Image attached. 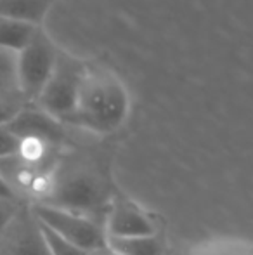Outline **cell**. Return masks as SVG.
<instances>
[{
	"mask_svg": "<svg viewBox=\"0 0 253 255\" xmlns=\"http://www.w3.org/2000/svg\"><path fill=\"white\" fill-rule=\"evenodd\" d=\"M42 26L0 17V49L19 54L35 38Z\"/></svg>",
	"mask_w": 253,
	"mask_h": 255,
	"instance_id": "30bf717a",
	"label": "cell"
},
{
	"mask_svg": "<svg viewBox=\"0 0 253 255\" xmlns=\"http://www.w3.org/2000/svg\"><path fill=\"white\" fill-rule=\"evenodd\" d=\"M38 228H40L42 238H44L51 255H90V252L73 245V243L66 242V240L61 238L59 235H56L54 231H51L49 228L42 226L40 222H38Z\"/></svg>",
	"mask_w": 253,
	"mask_h": 255,
	"instance_id": "4fadbf2b",
	"label": "cell"
},
{
	"mask_svg": "<svg viewBox=\"0 0 253 255\" xmlns=\"http://www.w3.org/2000/svg\"><path fill=\"white\" fill-rule=\"evenodd\" d=\"M108 247L116 255H160V243L156 236L108 238Z\"/></svg>",
	"mask_w": 253,
	"mask_h": 255,
	"instance_id": "8fae6325",
	"label": "cell"
},
{
	"mask_svg": "<svg viewBox=\"0 0 253 255\" xmlns=\"http://www.w3.org/2000/svg\"><path fill=\"white\" fill-rule=\"evenodd\" d=\"M106 235L108 238H141V236H156L153 221L135 205L116 203L108 212L106 219Z\"/></svg>",
	"mask_w": 253,
	"mask_h": 255,
	"instance_id": "ba28073f",
	"label": "cell"
},
{
	"mask_svg": "<svg viewBox=\"0 0 253 255\" xmlns=\"http://www.w3.org/2000/svg\"><path fill=\"white\" fill-rule=\"evenodd\" d=\"M247 255H253V254H247Z\"/></svg>",
	"mask_w": 253,
	"mask_h": 255,
	"instance_id": "ffe728a7",
	"label": "cell"
},
{
	"mask_svg": "<svg viewBox=\"0 0 253 255\" xmlns=\"http://www.w3.org/2000/svg\"><path fill=\"white\" fill-rule=\"evenodd\" d=\"M198 255H247V254H243L241 250L231 249V247H222V249H213V250H208V252H203Z\"/></svg>",
	"mask_w": 253,
	"mask_h": 255,
	"instance_id": "e0dca14e",
	"label": "cell"
},
{
	"mask_svg": "<svg viewBox=\"0 0 253 255\" xmlns=\"http://www.w3.org/2000/svg\"><path fill=\"white\" fill-rule=\"evenodd\" d=\"M10 96H21L16 78V54L0 49V98Z\"/></svg>",
	"mask_w": 253,
	"mask_h": 255,
	"instance_id": "7c38bea8",
	"label": "cell"
},
{
	"mask_svg": "<svg viewBox=\"0 0 253 255\" xmlns=\"http://www.w3.org/2000/svg\"><path fill=\"white\" fill-rule=\"evenodd\" d=\"M0 238L7 240L2 247L3 255H51L42 238L37 219L31 215V212L28 219L19 212Z\"/></svg>",
	"mask_w": 253,
	"mask_h": 255,
	"instance_id": "52a82bcc",
	"label": "cell"
},
{
	"mask_svg": "<svg viewBox=\"0 0 253 255\" xmlns=\"http://www.w3.org/2000/svg\"><path fill=\"white\" fill-rule=\"evenodd\" d=\"M85 68L87 63L77 59L71 54L59 51L51 78L35 101V106L54 117L61 124H68L77 110Z\"/></svg>",
	"mask_w": 253,
	"mask_h": 255,
	"instance_id": "7a4b0ae2",
	"label": "cell"
},
{
	"mask_svg": "<svg viewBox=\"0 0 253 255\" xmlns=\"http://www.w3.org/2000/svg\"><path fill=\"white\" fill-rule=\"evenodd\" d=\"M17 215H19V203H17V198L0 196V235L12 224V221Z\"/></svg>",
	"mask_w": 253,
	"mask_h": 255,
	"instance_id": "9a60e30c",
	"label": "cell"
},
{
	"mask_svg": "<svg viewBox=\"0 0 253 255\" xmlns=\"http://www.w3.org/2000/svg\"><path fill=\"white\" fill-rule=\"evenodd\" d=\"M21 149V141L9 132V128L3 125L0 127V158H7L12 156V154H17Z\"/></svg>",
	"mask_w": 253,
	"mask_h": 255,
	"instance_id": "2e32d148",
	"label": "cell"
},
{
	"mask_svg": "<svg viewBox=\"0 0 253 255\" xmlns=\"http://www.w3.org/2000/svg\"><path fill=\"white\" fill-rule=\"evenodd\" d=\"M128 110L130 99L122 80L108 68L87 63L77 110L68 124L95 134H109L125 122Z\"/></svg>",
	"mask_w": 253,
	"mask_h": 255,
	"instance_id": "6da1fadb",
	"label": "cell"
},
{
	"mask_svg": "<svg viewBox=\"0 0 253 255\" xmlns=\"http://www.w3.org/2000/svg\"><path fill=\"white\" fill-rule=\"evenodd\" d=\"M106 200L108 191L101 179L78 172L52 182L49 193L38 203L52 205L92 219L95 212L104 207Z\"/></svg>",
	"mask_w": 253,
	"mask_h": 255,
	"instance_id": "5b68a950",
	"label": "cell"
},
{
	"mask_svg": "<svg viewBox=\"0 0 253 255\" xmlns=\"http://www.w3.org/2000/svg\"><path fill=\"white\" fill-rule=\"evenodd\" d=\"M54 0H0V17L42 26Z\"/></svg>",
	"mask_w": 253,
	"mask_h": 255,
	"instance_id": "9c48e42d",
	"label": "cell"
},
{
	"mask_svg": "<svg viewBox=\"0 0 253 255\" xmlns=\"http://www.w3.org/2000/svg\"><path fill=\"white\" fill-rule=\"evenodd\" d=\"M30 212L37 219V222L87 252L108 249L106 229L94 219L38 202L31 205Z\"/></svg>",
	"mask_w": 253,
	"mask_h": 255,
	"instance_id": "3957f363",
	"label": "cell"
},
{
	"mask_svg": "<svg viewBox=\"0 0 253 255\" xmlns=\"http://www.w3.org/2000/svg\"><path fill=\"white\" fill-rule=\"evenodd\" d=\"M23 96H10V98H0V127L7 125L24 106H26Z\"/></svg>",
	"mask_w": 253,
	"mask_h": 255,
	"instance_id": "5bb4252c",
	"label": "cell"
},
{
	"mask_svg": "<svg viewBox=\"0 0 253 255\" xmlns=\"http://www.w3.org/2000/svg\"><path fill=\"white\" fill-rule=\"evenodd\" d=\"M0 196H5V198H17L16 195H14L12 191H10V188L9 186L3 182V179L0 177Z\"/></svg>",
	"mask_w": 253,
	"mask_h": 255,
	"instance_id": "ac0fdd59",
	"label": "cell"
},
{
	"mask_svg": "<svg viewBox=\"0 0 253 255\" xmlns=\"http://www.w3.org/2000/svg\"><path fill=\"white\" fill-rule=\"evenodd\" d=\"M5 127L19 141H38L47 146L59 144L64 137L61 122L35 104H26Z\"/></svg>",
	"mask_w": 253,
	"mask_h": 255,
	"instance_id": "8992f818",
	"label": "cell"
},
{
	"mask_svg": "<svg viewBox=\"0 0 253 255\" xmlns=\"http://www.w3.org/2000/svg\"><path fill=\"white\" fill-rule=\"evenodd\" d=\"M59 49L40 28L35 38L16 54V78L19 92L28 104H35L56 66Z\"/></svg>",
	"mask_w": 253,
	"mask_h": 255,
	"instance_id": "277c9868",
	"label": "cell"
},
{
	"mask_svg": "<svg viewBox=\"0 0 253 255\" xmlns=\"http://www.w3.org/2000/svg\"><path fill=\"white\" fill-rule=\"evenodd\" d=\"M90 255H113V252L108 249H102V250H95V252H90Z\"/></svg>",
	"mask_w": 253,
	"mask_h": 255,
	"instance_id": "d6986e66",
	"label": "cell"
},
{
	"mask_svg": "<svg viewBox=\"0 0 253 255\" xmlns=\"http://www.w3.org/2000/svg\"><path fill=\"white\" fill-rule=\"evenodd\" d=\"M113 255H116V254H113Z\"/></svg>",
	"mask_w": 253,
	"mask_h": 255,
	"instance_id": "44dd1931",
	"label": "cell"
}]
</instances>
